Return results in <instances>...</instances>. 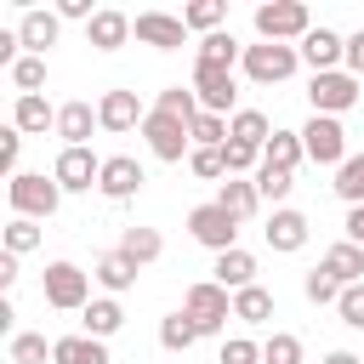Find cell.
<instances>
[{
  "label": "cell",
  "instance_id": "cell-45",
  "mask_svg": "<svg viewBox=\"0 0 364 364\" xmlns=\"http://www.w3.org/2000/svg\"><path fill=\"white\" fill-rule=\"evenodd\" d=\"M222 364H262V341H250V336H228V341H222Z\"/></svg>",
  "mask_w": 364,
  "mask_h": 364
},
{
  "label": "cell",
  "instance_id": "cell-21",
  "mask_svg": "<svg viewBox=\"0 0 364 364\" xmlns=\"http://www.w3.org/2000/svg\"><path fill=\"white\" fill-rule=\"evenodd\" d=\"M91 125H102L91 102H63V108H57V136H63V148H85V142H91Z\"/></svg>",
  "mask_w": 364,
  "mask_h": 364
},
{
  "label": "cell",
  "instance_id": "cell-8",
  "mask_svg": "<svg viewBox=\"0 0 364 364\" xmlns=\"http://www.w3.org/2000/svg\"><path fill=\"white\" fill-rule=\"evenodd\" d=\"M193 97H199V108L205 114H222V119H233L239 108V80H233V68H210V63H193Z\"/></svg>",
  "mask_w": 364,
  "mask_h": 364
},
{
  "label": "cell",
  "instance_id": "cell-22",
  "mask_svg": "<svg viewBox=\"0 0 364 364\" xmlns=\"http://www.w3.org/2000/svg\"><path fill=\"white\" fill-rule=\"evenodd\" d=\"M210 273H216V284H222L228 296H239V290L256 284V256H250V250H222Z\"/></svg>",
  "mask_w": 364,
  "mask_h": 364
},
{
  "label": "cell",
  "instance_id": "cell-36",
  "mask_svg": "<svg viewBox=\"0 0 364 364\" xmlns=\"http://www.w3.org/2000/svg\"><path fill=\"white\" fill-rule=\"evenodd\" d=\"M250 182H256L262 205H273V210H279V205L290 199V188H296V176H290V171H273V165H262V171H256Z\"/></svg>",
  "mask_w": 364,
  "mask_h": 364
},
{
  "label": "cell",
  "instance_id": "cell-26",
  "mask_svg": "<svg viewBox=\"0 0 364 364\" xmlns=\"http://www.w3.org/2000/svg\"><path fill=\"white\" fill-rule=\"evenodd\" d=\"M80 324H85V336H97V341H108L119 324H125V307H119V296H97L85 313H80Z\"/></svg>",
  "mask_w": 364,
  "mask_h": 364
},
{
  "label": "cell",
  "instance_id": "cell-30",
  "mask_svg": "<svg viewBox=\"0 0 364 364\" xmlns=\"http://www.w3.org/2000/svg\"><path fill=\"white\" fill-rule=\"evenodd\" d=\"M154 108L159 114H171V119H182V125H193L205 108H199V97H193V85H165L159 97H154Z\"/></svg>",
  "mask_w": 364,
  "mask_h": 364
},
{
  "label": "cell",
  "instance_id": "cell-28",
  "mask_svg": "<svg viewBox=\"0 0 364 364\" xmlns=\"http://www.w3.org/2000/svg\"><path fill=\"white\" fill-rule=\"evenodd\" d=\"M324 267L341 279V284H364V250L353 245V239H341V245H330L324 250Z\"/></svg>",
  "mask_w": 364,
  "mask_h": 364
},
{
  "label": "cell",
  "instance_id": "cell-31",
  "mask_svg": "<svg viewBox=\"0 0 364 364\" xmlns=\"http://www.w3.org/2000/svg\"><path fill=\"white\" fill-rule=\"evenodd\" d=\"M119 250H125L136 267H148V262H159L165 239H159V228H125V233H119Z\"/></svg>",
  "mask_w": 364,
  "mask_h": 364
},
{
  "label": "cell",
  "instance_id": "cell-11",
  "mask_svg": "<svg viewBox=\"0 0 364 364\" xmlns=\"http://www.w3.org/2000/svg\"><path fill=\"white\" fill-rule=\"evenodd\" d=\"M51 176H57L63 193H91V188L102 182V159H97L91 148H63L57 165H51Z\"/></svg>",
  "mask_w": 364,
  "mask_h": 364
},
{
  "label": "cell",
  "instance_id": "cell-25",
  "mask_svg": "<svg viewBox=\"0 0 364 364\" xmlns=\"http://www.w3.org/2000/svg\"><path fill=\"white\" fill-rule=\"evenodd\" d=\"M216 205H222L228 216H239V222H245V216H256V210H262V193H256V182H245V176H228V182L216 188Z\"/></svg>",
  "mask_w": 364,
  "mask_h": 364
},
{
  "label": "cell",
  "instance_id": "cell-44",
  "mask_svg": "<svg viewBox=\"0 0 364 364\" xmlns=\"http://www.w3.org/2000/svg\"><path fill=\"white\" fill-rule=\"evenodd\" d=\"M222 159H228V176L262 171V148H245V142H222Z\"/></svg>",
  "mask_w": 364,
  "mask_h": 364
},
{
  "label": "cell",
  "instance_id": "cell-14",
  "mask_svg": "<svg viewBox=\"0 0 364 364\" xmlns=\"http://www.w3.org/2000/svg\"><path fill=\"white\" fill-rule=\"evenodd\" d=\"M296 51H301V63H307L313 74H330V68H341V57H347V40H341L336 28H324V23H318V28H313V34H307Z\"/></svg>",
  "mask_w": 364,
  "mask_h": 364
},
{
  "label": "cell",
  "instance_id": "cell-37",
  "mask_svg": "<svg viewBox=\"0 0 364 364\" xmlns=\"http://www.w3.org/2000/svg\"><path fill=\"white\" fill-rule=\"evenodd\" d=\"M262 364H301V336L273 330V336L262 341Z\"/></svg>",
  "mask_w": 364,
  "mask_h": 364
},
{
  "label": "cell",
  "instance_id": "cell-41",
  "mask_svg": "<svg viewBox=\"0 0 364 364\" xmlns=\"http://www.w3.org/2000/svg\"><path fill=\"white\" fill-rule=\"evenodd\" d=\"M34 245H40V222H28V216H11V222H6V250H11V256H28Z\"/></svg>",
  "mask_w": 364,
  "mask_h": 364
},
{
  "label": "cell",
  "instance_id": "cell-46",
  "mask_svg": "<svg viewBox=\"0 0 364 364\" xmlns=\"http://www.w3.org/2000/svg\"><path fill=\"white\" fill-rule=\"evenodd\" d=\"M336 313H341V324H347V330H364V284H347V290H341V301H336Z\"/></svg>",
  "mask_w": 364,
  "mask_h": 364
},
{
  "label": "cell",
  "instance_id": "cell-40",
  "mask_svg": "<svg viewBox=\"0 0 364 364\" xmlns=\"http://www.w3.org/2000/svg\"><path fill=\"white\" fill-rule=\"evenodd\" d=\"M11 85H17V97H40V85H46V57H23V63L11 68Z\"/></svg>",
  "mask_w": 364,
  "mask_h": 364
},
{
  "label": "cell",
  "instance_id": "cell-13",
  "mask_svg": "<svg viewBox=\"0 0 364 364\" xmlns=\"http://www.w3.org/2000/svg\"><path fill=\"white\" fill-rule=\"evenodd\" d=\"M142 182H148V176H142V165H136L131 154H108V159H102V182H97V193L119 205V199H136Z\"/></svg>",
  "mask_w": 364,
  "mask_h": 364
},
{
  "label": "cell",
  "instance_id": "cell-10",
  "mask_svg": "<svg viewBox=\"0 0 364 364\" xmlns=\"http://www.w3.org/2000/svg\"><path fill=\"white\" fill-rule=\"evenodd\" d=\"M301 148H307L313 165H336V171H341V159H347V131H341V119L313 114V119L301 125Z\"/></svg>",
  "mask_w": 364,
  "mask_h": 364
},
{
  "label": "cell",
  "instance_id": "cell-18",
  "mask_svg": "<svg viewBox=\"0 0 364 364\" xmlns=\"http://www.w3.org/2000/svg\"><path fill=\"white\" fill-rule=\"evenodd\" d=\"M136 273H142V267H136L125 250H108V256H97V262H91V279H97L108 296H125V290L136 284Z\"/></svg>",
  "mask_w": 364,
  "mask_h": 364
},
{
  "label": "cell",
  "instance_id": "cell-23",
  "mask_svg": "<svg viewBox=\"0 0 364 364\" xmlns=\"http://www.w3.org/2000/svg\"><path fill=\"white\" fill-rule=\"evenodd\" d=\"M11 125H17L23 136H46V131H57V108H51L46 97H17Z\"/></svg>",
  "mask_w": 364,
  "mask_h": 364
},
{
  "label": "cell",
  "instance_id": "cell-39",
  "mask_svg": "<svg viewBox=\"0 0 364 364\" xmlns=\"http://www.w3.org/2000/svg\"><path fill=\"white\" fill-rule=\"evenodd\" d=\"M51 358V341L34 336V330H17L11 336V364H46Z\"/></svg>",
  "mask_w": 364,
  "mask_h": 364
},
{
  "label": "cell",
  "instance_id": "cell-12",
  "mask_svg": "<svg viewBox=\"0 0 364 364\" xmlns=\"http://www.w3.org/2000/svg\"><path fill=\"white\" fill-rule=\"evenodd\" d=\"M131 34H136L142 46H154V51H176V46H188V23L171 17V11H136V17H131Z\"/></svg>",
  "mask_w": 364,
  "mask_h": 364
},
{
  "label": "cell",
  "instance_id": "cell-49",
  "mask_svg": "<svg viewBox=\"0 0 364 364\" xmlns=\"http://www.w3.org/2000/svg\"><path fill=\"white\" fill-rule=\"evenodd\" d=\"M57 17H68V23H91L97 11H91V0H57Z\"/></svg>",
  "mask_w": 364,
  "mask_h": 364
},
{
  "label": "cell",
  "instance_id": "cell-43",
  "mask_svg": "<svg viewBox=\"0 0 364 364\" xmlns=\"http://www.w3.org/2000/svg\"><path fill=\"white\" fill-rule=\"evenodd\" d=\"M228 142V119L222 114H199L193 119V148H222Z\"/></svg>",
  "mask_w": 364,
  "mask_h": 364
},
{
  "label": "cell",
  "instance_id": "cell-7",
  "mask_svg": "<svg viewBox=\"0 0 364 364\" xmlns=\"http://www.w3.org/2000/svg\"><path fill=\"white\" fill-rule=\"evenodd\" d=\"M296 63H301L296 46H273V40L245 46V80H256V85H284L296 74Z\"/></svg>",
  "mask_w": 364,
  "mask_h": 364
},
{
  "label": "cell",
  "instance_id": "cell-34",
  "mask_svg": "<svg viewBox=\"0 0 364 364\" xmlns=\"http://www.w3.org/2000/svg\"><path fill=\"white\" fill-rule=\"evenodd\" d=\"M233 318H239V324H267V318H273V296H267L262 284L239 290V296H233Z\"/></svg>",
  "mask_w": 364,
  "mask_h": 364
},
{
  "label": "cell",
  "instance_id": "cell-29",
  "mask_svg": "<svg viewBox=\"0 0 364 364\" xmlns=\"http://www.w3.org/2000/svg\"><path fill=\"white\" fill-rule=\"evenodd\" d=\"M199 63H210V68H233V63H245V46H239L228 28H216V34L199 40Z\"/></svg>",
  "mask_w": 364,
  "mask_h": 364
},
{
  "label": "cell",
  "instance_id": "cell-20",
  "mask_svg": "<svg viewBox=\"0 0 364 364\" xmlns=\"http://www.w3.org/2000/svg\"><path fill=\"white\" fill-rule=\"evenodd\" d=\"M85 40H91L97 51H119V46L131 40V17H125V11H114V6H102V11L85 23Z\"/></svg>",
  "mask_w": 364,
  "mask_h": 364
},
{
  "label": "cell",
  "instance_id": "cell-24",
  "mask_svg": "<svg viewBox=\"0 0 364 364\" xmlns=\"http://www.w3.org/2000/svg\"><path fill=\"white\" fill-rule=\"evenodd\" d=\"M307 159V148H301V131H273L267 136V148H262V165H273V171H290L296 176V165Z\"/></svg>",
  "mask_w": 364,
  "mask_h": 364
},
{
  "label": "cell",
  "instance_id": "cell-15",
  "mask_svg": "<svg viewBox=\"0 0 364 364\" xmlns=\"http://www.w3.org/2000/svg\"><path fill=\"white\" fill-rule=\"evenodd\" d=\"M307 233H313V222H307L301 210H290V205H279V210L267 216V228H262V239H267L273 250H284V256H290V250H301V245H307Z\"/></svg>",
  "mask_w": 364,
  "mask_h": 364
},
{
  "label": "cell",
  "instance_id": "cell-50",
  "mask_svg": "<svg viewBox=\"0 0 364 364\" xmlns=\"http://www.w3.org/2000/svg\"><path fill=\"white\" fill-rule=\"evenodd\" d=\"M11 284H17V256L0 250V290H11Z\"/></svg>",
  "mask_w": 364,
  "mask_h": 364
},
{
  "label": "cell",
  "instance_id": "cell-19",
  "mask_svg": "<svg viewBox=\"0 0 364 364\" xmlns=\"http://www.w3.org/2000/svg\"><path fill=\"white\" fill-rule=\"evenodd\" d=\"M51 364H114L108 358V341H97V336H57L51 341Z\"/></svg>",
  "mask_w": 364,
  "mask_h": 364
},
{
  "label": "cell",
  "instance_id": "cell-42",
  "mask_svg": "<svg viewBox=\"0 0 364 364\" xmlns=\"http://www.w3.org/2000/svg\"><path fill=\"white\" fill-rule=\"evenodd\" d=\"M188 171H193V176H210V182H228L222 148H193V154H188Z\"/></svg>",
  "mask_w": 364,
  "mask_h": 364
},
{
  "label": "cell",
  "instance_id": "cell-51",
  "mask_svg": "<svg viewBox=\"0 0 364 364\" xmlns=\"http://www.w3.org/2000/svg\"><path fill=\"white\" fill-rule=\"evenodd\" d=\"M347 239L364 250V205H358V210H347Z\"/></svg>",
  "mask_w": 364,
  "mask_h": 364
},
{
  "label": "cell",
  "instance_id": "cell-5",
  "mask_svg": "<svg viewBox=\"0 0 364 364\" xmlns=\"http://www.w3.org/2000/svg\"><path fill=\"white\" fill-rule=\"evenodd\" d=\"M358 97H364V80H358V74H347V68H330V74H313V80H307V102H313V114L341 119Z\"/></svg>",
  "mask_w": 364,
  "mask_h": 364
},
{
  "label": "cell",
  "instance_id": "cell-4",
  "mask_svg": "<svg viewBox=\"0 0 364 364\" xmlns=\"http://www.w3.org/2000/svg\"><path fill=\"white\" fill-rule=\"evenodd\" d=\"M6 193H11V210L28 216V222H46V216L63 205V188H57V176H46V171H17Z\"/></svg>",
  "mask_w": 364,
  "mask_h": 364
},
{
  "label": "cell",
  "instance_id": "cell-2",
  "mask_svg": "<svg viewBox=\"0 0 364 364\" xmlns=\"http://www.w3.org/2000/svg\"><path fill=\"white\" fill-rule=\"evenodd\" d=\"M40 296H46V307H57V313H85V307H91V279H85L74 262H46Z\"/></svg>",
  "mask_w": 364,
  "mask_h": 364
},
{
  "label": "cell",
  "instance_id": "cell-33",
  "mask_svg": "<svg viewBox=\"0 0 364 364\" xmlns=\"http://www.w3.org/2000/svg\"><path fill=\"white\" fill-rule=\"evenodd\" d=\"M301 290H307V301H313V307H336L347 284H341V279H336V273H330V267L318 262V267H313V273L301 279Z\"/></svg>",
  "mask_w": 364,
  "mask_h": 364
},
{
  "label": "cell",
  "instance_id": "cell-16",
  "mask_svg": "<svg viewBox=\"0 0 364 364\" xmlns=\"http://www.w3.org/2000/svg\"><path fill=\"white\" fill-rule=\"evenodd\" d=\"M57 34H63V17L57 11H23V23H17V40H23V51L28 57H46L51 46H57Z\"/></svg>",
  "mask_w": 364,
  "mask_h": 364
},
{
  "label": "cell",
  "instance_id": "cell-9",
  "mask_svg": "<svg viewBox=\"0 0 364 364\" xmlns=\"http://www.w3.org/2000/svg\"><path fill=\"white\" fill-rule=\"evenodd\" d=\"M188 233H193L205 250H216V256H222V250H239V216H228L216 199L188 210Z\"/></svg>",
  "mask_w": 364,
  "mask_h": 364
},
{
  "label": "cell",
  "instance_id": "cell-48",
  "mask_svg": "<svg viewBox=\"0 0 364 364\" xmlns=\"http://www.w3.org/2000/svg\"><path fill=\"white\" fill-rule=\"evenodd\" d=\"M341 68L364 80V28H358V34H347V57H341Z\"/></svg>",
  "mask_w": 364,
  "mask_h": 364
},
{
  "label": "cell",
  "instance_id": "cell-38",
  "mask_svg": "<svg viewBox=\"0 0 364 364\" xmlns=\"http://www.w3.org/2000/svg\"><path fill=\"white\" fill-rule=\"evenodd\" d=\"M222 17H228V6H222V0H193V6L182 11V23H188V28H199V34H216V28H222Z\"/></svg>",
  "mask_w": 364,
  "mask_h": 364
},
{
  "label": "cell",
  "instance_id": "cell-3",
  "mask_svg": "<svg viewBox=\"0 0 364 364\" xmlns=\"http://www.w3.org/2000/svg\"><path fill=\"white\" fill-rule=\"evenodd\" d=\"M182 313L193 318V330H199V336H222V330H228V318H233V296H228L216 279H199V284H188Z\"/></svg>",
  "mask_w": 364,
  "mask_h": 364
},
{
  "label": "cell",
  "instance_id": "cell-27",
  "mask_svg": "<svg viewBox=\"0 0 364 364\" xmlns=\"http://www.w3.org/2000/svg\"><path fill=\"white\" fill-rule=\"evenodd\" d=\"M267 136H273V125H267V114H262V108H239V114L228 119V142H245V148H267Z\"/></svg>",
  "mask_w": 364,
  "mask_h": 364
},
{
  "label": "cell",
  "instance_id": "cell-47",
  "mask_svg": "<svg viewBox=\"0 0 364 364\" xmlns=\"http://www.w3.org/2000/svg\"><path fill=\"white\" fill-rule=\"evenodd\" d=\"M17 154H23V131L6 125V131H0V171H6V176H17Z\"/></svg>",
  "mask_w": 364,
  "mask_h": 364
},
{
  "label": "cell",
  "instance_id": "cell-52",
  "mask_svg": "<svg viewBox=\"0 0 364 364\" xmlns=\"http://www.w3.org/2000/svg\"><path fill=\"white\" fill-rule=\"evenodd\" d=\"M324 364H364L358 353H347V347H336V353H324Z\"/></svg>",
  "mask_w": 364,
  "mask_h": 364
},
{
  "label": "cell",
  "instance_id": "cell-6",
  "mask_svg": "<svg viewBox=\"0 0 364 364\" xmlns=\"http://www.w3.org/2000/svg\"><path fill=\"white\" fill-rule=\"evenodd\" d=\"M142 136H148V154L165 159V165H182V159L193 154V125H182V119H171V114H159V108H148Z\"/></svg>",
  "mask_w": 364,
  "mask_h": 364
},
{
  "label": "cell",
  "instance_id": "cell-1",
  "mask_svg": "<svg viewBox=\"0 0 364 364\" xmlns=\"http://www.w3.org/2000/svg\"><path fill=\"white\" fill-rule=\"evenodd\" d=\"M256 34L273 46H290V40L301 46L313 34V11L301 0H267V6H256Z\"/></svg>",
  "mask_w": 364,
  "mask_h": 364
},
{
  "label": "cell",
  "instance_id": "cell-17",
  "mask_svg": "<svg viewBox=\"0 0 364 364\" xmlns=\"http://www.w3.org/2000/svg\"><path fill=\"white\" fill-rule=\"evenodd\" d=\"M97 119H102V131H131V125H142L148 114H142L136 91H102V102H97Z\"/></svg>",
  "mask_w": 364,
  "mask_h": 364
},
{
  "label": "cell",
  "instance_id": "cell-35",
  "mask_svg": "<svg viewBox=\"0 0 364 364\" xmlns=\"http://www.w3.org/2000/svg\"><path fill=\"white\" fill-rule=\"evenodd\" d=\"M193 341H199V330H193L188 313H165V318H159V347H165V353H188Z\"/></svg>",
  "mask_w": 364,
  "mask_h": 364
},
{
  "label": "cell",
  "instance_id": "cell-32",
  "mask_svg": "<svg viewBox=\"0 0 364 364\" xmlns=\"http://www.w3.org/2000/svg\"><path fill=\"white\" fill-rule=\"evenodd\" d=\"M330 188H336V193L347 199V210H358V205H364V154H347Z\"/></svg>",
  "mask_w": 364,
  "mask_h": 364
}]
</instances>
